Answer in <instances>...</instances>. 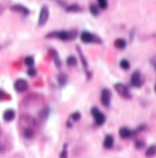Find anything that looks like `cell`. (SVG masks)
I'll use <instances>...</instances> for the list:
<instances>
[{
	"label": "cell",
	"mask_w": 156,
	"mask_h": 158,
	"mask_svg": "<svg viewBox=\"0 0 156 158\" xmlns=\"http://www.w3.org/2000/svg\"><path fill=\"white\" fill-rule=\"evenodd\" d=\"M76 37H77V31L76 30L55 31V32H51V33L47 35V38H60L61 40H64V41L74 39Z\"/></svg>",
	"instance_id": "obj_1"
},
{
	"label": "cell",
	"mask_w": 156,
	"mask_h": 158,
	"mask_svg": "<svg viewBox=\"0 0 156 158\" xmlns=\"http://www.w3.org/2000/svg\"><path fill=\"white\" fill-rule=\"evenodd\" d=\"M80 39L84 43H102V39L98 36L88 32V31H83L80 34Z\"/></svg>",
	"instance_id": "obj_2"
},
{
	"label": "cell",
	"mask_w": 156,
	"mask_h": 158,
	"mask_svg": "<svg viewBox=\"0 0 156 158\" xmlns=\"http://www.w3.org/2000/svg\"><path fill=\"white\" fill-rule=\"evenodd\" d=\"M91 112L92 116H93V118H94V122H95L96 125L101 126V125H102V124L105 123V120H106L105 115H104V114H103L100 110H99L98 108L93 107V108L91 109Z\"/></svg>",
	"instance_id": "obj_3"
},
{
	"label": "cell",
	"mask_w": 156,
	"mask_h": 158,
	"mask_svg": "<svg viewBox=\"0 0 156 158\" xmlns=\"http://www.w3.org/2000/svg\"><path fill=\"white\" fill-rule=\"evenodd\" d=\"M115 91L119 93L120 96H121L124 99H131L132 94L129 91V89L127 88V86L124 85L123 83H116L114 85Z\"/></svg>",
	"instance_id": "obj_4"
},
{
	"label": "cell",
	"mask_w": 156,
	"mask_h": 158,
	"mask_svg": "<svg viewBox=\"0 0 156 158\" xmlns=\"http://www.w3.org/2000/svg\"><path fill=\"white\" fill-rule=\"evenodd\" d=\"M49 17V10L47 6H44L41 8L39 13V18H38V26H44Z\"/></svg>",
	"instance_id": "obj_5"
},
{
	"label": "cell",
	"mask_w": 156,
	"mask_h": 158,
	"mask_svg": "<svg viewBox=\"0 0 156 158\" xmlns=\"http://www.w3.org/2000/svg\"><path fill=\"white\" fill-rule=\"evenodd\" d=\"M110 100H111V92L109 89L105 88L102 91L101 95V102L102 104L105 107H109L110 104Z\"/></svg>",
	"instance_id": "obj_6"
},
{
	"label": "cell",
	"mask_w": 156,
	"mask_h": 158,
	"mask_svg": "<svg viewBox=\"0 0 156 158\" xmlns=\"http://www.w3.org/2000/svg\"><path fill=\"white\" fill-rule=\"evenodd\" d=\"M143 79H141V73L139 71H134L132 74L131 77V84L135 88H140L141 85H143Z\"/></svg>",
	"instance_id": "obj_7"
},
{
	"label": "cell",
	"mask_w": 156,
	"mask_h": 158,
	"mask_svg": "<svg viewBox=\"0 0 156 158\" xmlns=\"http://www.w3.org/2000/svg\"><path fill=\"white\" fill-rule=\"evenodd\" d=\"M14 87H15V89L18 92H25L28 88V83L24 79H18V80H16L15 84H14Z\"/></svg>",
	"instance_id": "obj_8"
},
{
	"label": "cell",
	"mask_w": 156,
	"mask_h": 158,
	"mask_svg": "<svg viewBox=\"0 0 156 158\" xmlns=\"http://www.w3.org/2000/svg\"><path fill=\"white\" fill-rule=\"evenodd\" d=\"M113 145H114V137L111 134H107L103 141V146L106 149H111L113 147Z\"/></svg>",
	"instance_id": "obj_9"
},
{
	"label": "cell",
	"mask_w": 156,
	"mask_h": 158,
	"mask_svg": "<svg viewBox=\"0 0 156 158\" xmlns=\"http://www.w3.org/2000/svg\"><path fill=\"white\" fill-rule=\"evenodd\" d=\"M119 134L122 139H127L132 136V131L127 127H121L119 130Z\"/></svg>",
	"instance_id": "obj_10"
},
{
	"label": "cell",
	"mask_w": 156,
	"mask_h": 158,
	"mask_svg": "<svg viewBox=\"0 0 156 158\" xmlns=\"http://www.w3.org/2000/svg\"><path fill=\"white\" fill-rule=\"evenodd\" d=\"M11 9L14 10V11H17V12H19V13H22V14H24V15H28V14H29V10H28L26 7H25L24 6H21V5L12 6V7H11Z\"/></svg>",
	"instance_id": "obj_11"
},
{
	"label": "cell",
	"mask_w": 156,
	"mask_h": 158,
	"mask_svg": "<svg viewBox=\"0 0 156 158\" xmlns=\"http://www.w3.org/2000/svg\"><path fill=\"white\" fill-rule=\"evenodd\" d=\"M114 46H115V48H117L118 49H125L126 46H127V42H126V40H125L124 38H119L115 39V41H114Z\"/></svg>",
	"instance_id": "obj_12"
},
{
	"label": "cell",
	"mask_w": 156,
	"mask_h": 158,
	"mask_svg": "<svg viewBox=\"0 0 156 158\" xmlns=\"http://www.w3.org/2000/svg\"><path fill=\"white\" fill-rule=\"evenodd\" d=\"M3 118H4V120L7 121V122L12 121L14 118H15V111H14L13 110H7V111L4 112Z\"/></svg>",
	"instance_id": "obj_13"
},
{
	"label": "cell",
	"mask_w": 156,
	"mask_h": 158,
	"mask_svg": "<svg viewBox=\"0 0 156 158\" xmlns=\"http://www.w3.org/2000/svg\"><path fill=\"white\" fill-rule=\"evenodd\" d=\"M156 154V145H152L149 146L145 151L146 157H152Z\"/></svg>",
	"instance_id": "obj_14"
},
{
	"label": "cell",
	"mask_w": 156,
	"mask_h": 158,
	"mask_svg": "<svg viewBox=\"0 0 156 158\" xmlns=\"http://www.w3.org/2000/svg\"><path fill=\"white\" fill-rule=\"evenodd\" d=\"M82 10V8L77 5V4H73V5H70L68 7H66V11L67 12H73V13H77V12H80Z\"/></svg>",
	"instance_id": "obj_15"
},
{
	"label": "cell",
	"mask_w": 156,
	"mask_h": 158,
	"mask_svg": "<svg viewBox=\"0 0 156 158\" xmlns=\"http://www.w3.org/2000/svg\"><path fill=\"white\" fill-rule=\"evenodd\" d=\"M67 80H68V77H67V75L65 73L61 72V73L59 74V76H58V82H59V84L60 86L65 85L66 82H67Z\"/></svg>",
	"instance_id": "obj_16"
},
{
	"label": "cell",
	"mask_w": 156,
	"mask_h": 158,
	"mask_svg": "<svg viewBox=\"0 0 156 158\" xmlns=\"http://www.w3.org/2000/svg\"><path fill=\"white\" fill-rule=\"evenodd\" d=\"M90 12L91 14H92L93 16H98L99 14H100V9H99L98 6L95 4H91L90 5Z\"/></svg>",
	"instance_id": "obj_17"
},
{
	"label": "cell",
	"mask_w": 156,
	"mask_h": 158,
	"mask_svg": "<svg viewBox=\"0 0 156 158\" xmlns=\"http://www.w3.org/2000/svg\"><path fill=\"white\" fill-rule=\"evenodd\" d=\"M66 62H67L68 66L73 67V66H76V64H77V60H76V58H75L74 56H69V57H68V58H67Z\"/></svg>",
	"instance_id": "obj_18"
},
{
	"label": "cell",
	"mask_w": 156,
	"mask_h": 158,
	"mask_svg": "<svg viewBox=\"0 0 156 158\" xmlns=\"http://www.w3.org/2000/svg\"><path fill=\"white\" fill-rule=\"evenodd\" d=\"M120 67L124 69V70H128L130 68H131V64H130V61H127V60H121L120 61Z\"/></svg>",
	"instance_id": "obj_19"
},
{
	"label": "cell",
	"mask_w": 156,
	"mask_h": 158,
	"mask_svg": "<svg viewBox=\"0 0 156 158\" xmlns=\"http://www.w3.org/2000/svg\"><path fill=\"white\" fill-rule=\"evenodd\" d=\"M77 49H78V52H79V56H80V60H81V62H82L84 68H87V67H88V62H87L86 59H85V57H84V55L82 54L81 49H80V48H79V46H77Z\"/></svg>",
	"instance_id": "obj_20"
},
{
	"label": "cell",
	"mask_w": 156,
	"mask_h": 158,
	"mask_svg": "<svg viewBox=\"0 0 156 158\" xmlns=\"http://www.w3.org/2000/svg\"><path fill=\"white\" fill-rule=\"evenodd\" d=\"M24 62L27 67H32L34 65V58L31 56H27V57H26Z\"/></svg>",
	"instance_id": "obj_21"
},
{
	"label": "cell",
	"mask_w": 156,
	"mask_h": 158,
	"mask_svg": "<svg viewBox=\"0 0 156 158\" xmlns=\"http://www.w3.org/2000/svg\"><path fill=\"white\" fill-rule=\"evenodd\" d=\"M33 135H34V131L32 130V129L31 128H26L25 130V132H24V136L27 139H30V138L33 137Z\"/></svg>",
	"instance_id": "obj_22"
},
{
	"label": "cell",
	"mask_w": 156,
	"mask_h": 158,
	"mask_svg": "<svg viewBox=\"0 0 156 158\" xmlns=\"http://www.w3.org/2000/svg\"><path fill=\"white\" fill-rule=\"evenodd\" d=\"M99 7L102 9H106L108 7V0H98Z\"/></svg>",
	"instance_id": "obj_23"
},
{
	"label": "cell",
	"mask_w": 156,
	"mask_h": 158,
	"mask_svg": "<svg viewBox=\"0 0 156 158\" xmlns=\"http://www.w3.org/2000/svg\"><path fill=\"white\" fill-rule=\"evenodd\" d=\"M60 158H68V145H64L63 149L60 153Z\"/></svg>",
	"instance_id": "obj_24"
},
{
	"label": "cell",
	"mask_w": 156,
	"mask_h": 158,
	"mask_svg": "<svg viewBox=\"0 0 156 158\" xmlns=\"http://www.w3.org/2000/svg\"><path fill=\"white\" fill-rule=\"evenodd\" d=\"M70 117H71V119H72L73 121L77 122V121H79V120L80 119L81 114H80L79 111H75V112H73V113L71 114V115H70Z\"/></svg>",
	"instance_id": "obj_25"
},
{
	"label": "cell",
	"mask_w": 156,
	"mask_h": 158,
	"mask_svg": "<svg viewBox=\"0 0 156 158\" xmlns=\"http://www.w3.org/2000/svg\"><path fill=\"white\" fill-rule=\"evenodd\" d=\"M135 146H136V148H138V149H141V148H143L144 146H145V142H143V141H137L136 142H135Z\"/></svg>",
	"instance_id": "obj_26"
},
{
	"label": "cell",
	"mask_w": 156,
	"mask_h": 158,
	"mask_svg": "<svg viewBox=\"0 0 156 158\" xmlns=\"http://www.w3.org/2000/svg\"><path fill=\"white\" fill-rule=\"evenodd\" d=\"M36 74H37V69H34V68L28 69V70H27V75H28V76L34 77Z\"/></svg>",
	"instance_id": "obj_27"
},
{
	"label": "cell",
	"mask_w": 156,
	"mask_h": 158,
	"mask_svg": "<svg viewBox=\"0 0 156 158\" xmlns=\"http://www.w3.org/2000/svg\"><path fill=\"white\" fill-rule=\"evenodd\" d=\"M49 115V110L46 108V109H44V110H42L41 111V112L39 113V116H40V118H46L47 116Z\"/></svg>",
	"instance_id": "obj_28"
},
{
	"label": "cell",
	"mask_w": 156,
	"mask_h": 158,
	"mask_svg": "<svg viewBox=\"0 0 156 158\" xmlns=\"http://www.w3.org/2000/svg\"><path fill=\"white\" fill-rule=\"evenodd\" d=\"M6 98V92H4L1 89H0V100H3Z\"/></svg>",
	"instance_id": "obj_29"
},
{
	"label": "cell",
	"mask_w": 156,
	"mask_h": 158,
	"mask_svg": "<svg viewBox=\"0 0 156 158\" xmlns=\"http://www.w3.org/2000/svg\"><path fill=\"white\" fill-rule=\"evenodd\" d=\"M4 150H5V149H4V147H3V146H2L1 145H0V153H2V152H4Z\"/></svg>",
	"instance_id": "obj_30"
},
{
	"label": "cell",
	"mask_w": 156,
	"mask_h": 158,
	"mask_svg": "<svg viewBox=\"0 0 156 158\" xmlns=\"http://www.w3.org/2000/svg\"><path fill=\"white\" fill-rule=\"evenodd\" d=\"M154 91H155V92H156V85L154 86Z\"/></svg>",
	"instance_id": "obj_31"
},
{
	"label": "cell",
	"mask_w": 156,
	"mask_h": 158,
	"mask_svg": "<svg viewBox=\"0 0 156 158\" xmlns=\"http://www.w3.org/2000/svg\"><path fill=\"white\" fill-rule=\"evenodd\" d=\"M154 66H155V69H156V63H154Z\"/></svg>",
	"instance_id": "obj_32"
}]
</instances>
